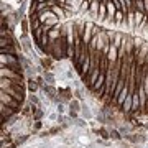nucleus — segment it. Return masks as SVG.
<instances>
[{"label": "nucleus", "instance_id": "obj_16", "mask_svg": "<svg viewBox=\"0 0 148 148\" xmlns=\"http://www.w3.org/2000/svg\"><path fill=\"white\" fill-rule=\"evenodd\" d=\"M119 132H120V133H125V135H128V133L132 132V128L128 127V125H122V127H120V130H119Z\"/></svg>", "mask_w": 148, "mask_h": 148}, {"label": "nucleus", "instance_id": "obj_26", "mask_svg": "<svg viewBox=\"0 0 148 148\" xmlns=\"http://www.w3.org/2000/svg\"><path fill=\"white\" fill-rule=\"evenodd\" d=\"M147 148H148V142H147Z\"/></svg>", "mask_w": 148, "mask_h": 148}, {"label": "nucleus", "instance_id": "obj_19", "mask_svg": "<svg viewBox=\"0 0 148 148\" xmlns=\"http://www.w3.org/2000/svg\"><path fill=\"white\" fill-rule=\"evenodd\" d=\"M58 112H59V114H64V112H66V107H64L63 102H59V104H58Z\"/></svg>", "mask_w": 148, "mask_h": 148}, {"label": "nucleus", "instance_id": "obj_10", "mask_svg": "<svg viewBox=\"0 0 148 148\" xmlns=\"http://www.w3.org/2000/svg\"><path fill=\"white\" fill-rule=\"evenodd\" d=\"M27 8H30V2H21L20 7H18V10H16V13L23 18V15H25V12H27Z\"/></svg>", "mask_w": 148, "mask_h": 148}, {"label": "nucleus", "instance_id": "obj_21", "mask_svg": "<svg viewBox=\"0 0 148 148\" xmlns=\"http://www.w3.org/2000/svg\"><path fill=\"white\" fill-rule=\"evenodd\" d=\"M41 117H43V110H36V112H35V119H36V120H40Z\"/></svg>", "mask_w": 148, "mask_h": 148}, {"label": "nucleus", "instance_id": "obj_28", "mask_svg": "<svg viewBox=\"0 0 148 148\" xmlns=\"http://www.w3.org/2000/svg\"><path fill=\"white\" fill-rule=\"evenodd\" d=\"M137 148H138V147H137Z\"/></svg>", "mask_w": 148, "mask_h": 148}, {"label": "nucleus", "instance_id": "obj_17", "mask_svg": "<svg viewBox=\"0 0 148 148\" xmlns=\"http://www.w3.org/2000/svg\"><path fill=\"white\" fill-rule=\"evenodd\" d=\"M99 135H101L102 138H109L110 137V132H107L106 128H101V130H99Z\"/></svg>", "mask_w": 148, "mask_h": 148}, {"label": "nucleus", "instance_id": "obj_25", "mask_svg": "<svg viewBox=\"0 0 148 148\" xmlns=\"http://www.w3.org/2000/svg\"><path fill=\"white\" fill-rule=\"evenodd\" d=\"M81 142H82V143H87V137H81Z\"/></svg>", "mask_w": 148, "mask_h": 148}, {"label": "nucleus", "instance_id": "obj_12", "mask_svg": "<svg viewBox=\"0 0 148 148\" xmlns=\"http://www.w3.org/2000/svg\"><path fill=\"white\" fill-rule=\"evenodd\" d=\"M135 12H140L145 15V0H137L135 2Z\"/></svg>", "mask_w": 148, "mask_h": 148}, {"label": "nucleus", "instance_id": "obj_2", "mask_svg": "<svg viewBox=\"0 0 148 148\" xmlns=\"http://www.w3.org/2000/svg\"><path fill=\"white\" fill-rule=\"evenodd\" d=\"M61 28H63V23H59V25H56V27H53L49 32H48V36H49V40H59L61 38Z\"/></svg>", "mask_w": 148, "mask_h": 148}, {"label": "nucleus", "instance_id": "obj_14", "mask_svg": "<svg viewBox=\"0 0 148 148\" xmlns=\"http://www.w3.org/2000/svg\"><path fill=\"white\" fill-rule=\"evenodd\" d=\"M28 102H30L32 106H40V99H38L36 95H30V97H28Z\"/></svg>", "mask_w": 148, "mask_h": 148}, {"label": "nucleus", "instance_id": "obj_9", "mask_svg": "<svg viewBox=\"0 0 148 148\" xmlns=\"http://www.w3.org/2000/svg\"><path fill=\"white\" fill-rule=\"evenodd\" d=\"M81 107H82V104H79V101H76V99L69 101V110L71 112H81Z\"/></svg>", "mask_w": 148, "mask_h": 148}, {"label": "nucleus", "instance_id": "obj_3", "mask_svg": "<svg viewBox=\"0 0 148 148\" xmlns=\"http://www.w3.org/2000/svg\"><path fill=\"white\" fill-rule=\"evenodd\" d=\"M107 59H109L110 63H117V61H119V48L110 45V49H109V53H107Z\"/></svg>", "mask_w": 148, "mask_h": 148}, {"label": "nucleus", "instance_id": "obj_11", "mask_svg": "<svg viewBox=\"0 0 148 148\" xmlns=\"http://www.w3.org/2000/svg\"><path fill=\"white\" fill-rule=\"evenodd\" d=\"M0 53L2 54H16V48L15 46H3V48H0Z\"/></svg>", "mask_w": 148, "mask_h": 148}, {"label": "nucleus", "instance_id": "obj_15", "mask_svg": "<svg viewBox=\"0 0 148 148\" xmlns=\"http://www.w3.org/2000/svg\"><path fill=\"white\" fill-rule=\"evenodd\" d=\"M40 63H41L43 68H49V66H51V59L49 58H43V59H40Z\"/></svg>", "mask_w": 148, "mask_h": 148}, {"label": "nucleus", "instance_id": "obj_4", "mask_svg": "<svg viewBox=\"0 0 148 148\" xmlns=\"http://www.w3.org/2000/svg\"><path fill=\"white\" fill-rule=\"evenodd\" d=\"M43 92L45 94H48V97H53V99H56L54 95H56V87L51 84H45L43 86Z\"/></svg>", "mask_w": 148, "mask_h": 148}, {"label": "nucleus", "instance_id": "obj_7", "mask_svg": "<svg viewBox=\"0 0 148 148\" xmlns=\"http://www.w3.org/2000/svg\"><path fill=\"white\" fill-rule=\"evenodd\" d=\"M43 77H45V82H48V84H51V86H54V82H56L54 74L49 73V71H45V73H43Z\"/></svg>", "mask_w": 148, "mask_h": 148}, {"label": "nucleus", "instance_id": "obj_13", "mask_svg": "<svg viewBox=\"0 0 148 148\" xmlns=\"http://www.w3.org/2000/svg\"><path fill=\"white\" fill-rule=\"evenodd\" d=\"M110 132V138L112 140H120L122 138V133L119 132V130H109Z\"/></svg>", "mask_w": 148, "mask_h": 148}, {"label": "nucleus", "instance_id": "obj_24", "mask_svg": "<svg viewBox=\"0 0 148 148\" xmlns=\"http://www.w3.org/2000/svg\"><path fill=\"white\" fill-rule=\"evenodd\" d=\"M35 128H41V122L36 120V123H35Z\"/></svg>", "mask_w": 148, "mask_h": 148}, {"label": "nucleus", "instance_id": "obj_6", "mask_svg": "<svg viewBox=\"0 0 148 148\" xmlns=\"http://www.w3.org/2000/svg\"><path fill=\"white\" fill-rule=\"evenodd\" d=\"M81 115L84 117V119H92V110H90V107L87 106V104H82V107H81Z\"/></svg>", "mask_w": 148, "mask_h": 148}, {"label": "nucleus", "instance_id": "obj_22", "mask_svg": "<svg viewBox=\"0 0 148 148\" xmlns=\"http://www.w3.org/2000/svg\"><path fill=\"white\" fill-rule=\"evenodd\" d=\"M76 125H77V127H84L86 123H84L82 120H76Z\"/></svg>", "mask_w": 148, "mask_h": 148}, {"label": "nucleus", "instance_id": "obj_27", "mask_svg": "<svg viewBox=\"0 0 148 148\" xmlns=\"http://www.w3.org/2000/svg\"><path fill=\"white\" fill-rule=\"evenodd\" d=\"M99 2H101V0H99Z\"/></svg>", "mask_w": 148, "mask_h": 148}, {"label": "nucleus", "instance_id": "obj_8", "mask_svg": "<svg viewBox=\"0 0 148 148\" xmlns=\"http://www.w3.org/2000/svg\"><path fill=\"white\" fill-rule=\"evenodd\" d=\"M38 82H36V79H33V77H30V79L27 81V89L30 90V92H35V90H38Z\"/></svg>", "mask_w": 148, "mask_h": 148}, {"label": "nucleus", "instance_id": "obj_5", "mask_svg": "<svg viewBox=\"0 0 148 148\" xmlns=\"http://www.w3.org/2000/svg\"><path fill=\"white\" fill-rule=\"evenodd\" d=\"M20 30L23 32V35H28V32L32 30V28H30V20H28V18H25V16H23V18H21V21H20Z\"/></svg>", "mask_w": 148, "mask_h": 148}, {"label": "nucleus", "instance_id": "obj_18", "mask_svg": "<svg viewBox=\"0 0 148 148\" xmlns=\"http://www.w3.org/2000/svg\"><path fill=\"white\" fill-rule=\"evenodd\" d=\"M48 119H49L51 122H54V120H58L59 117H58V114H56V112H51V114H48Z\"/></svg>", "mask_w": 148, "mask_h": 148}, {"label": "nucleus", "instance_id": "obj_23", "mask_svg": "<svg viewBox=\"0 0 148 148\" xmlns=\"http://www.w3.org/2000/svg\"><path fill=\"white\" fill-rule=\"evenodd\" d=\"M97 120H101V122H106V119H104V114H99V115H97Z\"/></svg>", "mask_w": 148, "mask_h": 148}, {"label": "nucleus", "instance_id": "obj_1", "mask_svg": "<svg viewBox=\"0 0 148 148\" xmlns=\"http://www.w3.org/2000/svg\"><path fill=\"white\" fill-rule=\"evenodd\" d=\"M32 40H33V38L30 36V35H21V36H20V43H21V46H23V49H25V53H27L28 56L33 53Z\"/></svg>", "mask_w": 148, "mask_h": 148}, {"label": "nucleus", "instance_id": "obj_20", "mask_svg": "<svg viewBox=\"0 0 148 148\" xmlns=\"http://www.w3.org/2000/svg\"><path fill=\"white\" fill-rule=\"evenodd\" d=\"M73 77H74V73L71 69H68V71H66V79H73Z\"/></svg>", "mask_w": 148, "mask_h": 148}]
</instances>
